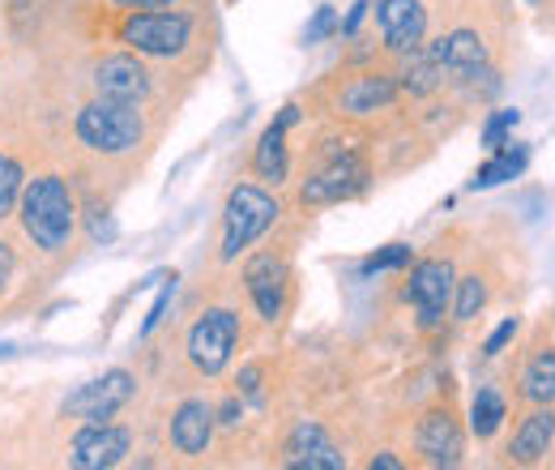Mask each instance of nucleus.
<instances>
[{"instance_id": "39448f33", "label": "nucleus", "mask_w": 555, "mask_h": 470, "mask_svg": "<svg viewBox=\"0 0 555 470\" xmlns=\"http://www.w3.org/2000/svg\"><path fill=\"white\" fill-rule=\"evenodd\" d=\"M235 342H240V317L231 308H209L206 317H197V326L189 330V359H193L197 372L218 377L231 364Z\"/></svg>"}, {"instance_id": "aec40b11", "label": "nucleus", "mask_w": 555, "mask_h": 470, "mask_svg": "<svg viewBox=\"0 0 555 470\" xmlns=\"http://www.w3.org/2000/svg\"><path fill=\"white\" fill-rule=\"evenodd\" d=\"M521 398L534 406L555 403V346H539L521 368Z\"/></svg>"}, {"instance_id": "c9c22d12", "label": "nucleus", "mask_w": 555, "mask_h": 470, "mask_svg": "<svg viewBox=\"0 0 555 470\" xmlns=\"http://www.w3.org/2000/svg\"><path fill=\"white\" fill-rule=\"evenodd\" d=\"M120 9H167V4H176V0H116Z\"/></svg>"}, {"instance_id": "c85d7f7f", "label": "nucleus", "mask_w": 555, "mask_h": 470, "mask_svg": "<svg viewBox=\"0 0 555 470\" xmlns=\"http://www.w3.org/2000/svg\"><path fill=\"white\" fill-rule=\"evenodd\" d=\"M334 30H338V13H334L330 4H321V9H317V17H312V22H308V30H304V43H321V39H325V35H334Z\"/></svg>"}, {"instance_id": "f03ea898", "label": "nucleus", "mask_w": 555, "mask_h": 470, "mask_svg": "<svg viewBox=\"0 0 555 470\" xmlns=\"http://www.w3.org/2000/svg\"><path fill=\"white\" fill-rule=\"evenodd\" d=\"M77 137L94 154H129L145 137V120H141L138 103L94 99V103H86L77 112Z\"/></svg>"}, {"instance_id": "e433bc0d", "label": "nucleus", "mask_w": 555, "mask_h": 470, "mask_svg": "<svg viewBox=\"0 0 555 470\" xmlns=\"http://www.w3.org/2000/svg\"><path fill=\"white\" fill-rule=\"evenodd\" d=\"M372 470H402V462H398L393 454H376V458H372Z\"/></svg>"}, {"instance_id": "f3484780", "label": "nucleus", "mask_w": 555, "mask_h": 470, "mask_svg": "<svg viewBox=\"0 0 555 470\" xmlns=\"http://www.w3.org/2000/svg\"><path fill=\"white\" fill-rule=\"evenodd\" d=\"M431 61H440L444 73L453 77V81H466L475 68L487 65V43L475 35V30H453V35H440L431 48Z\"/></svg>"}, {"instance_id": "ddd939ff", "label": "nucleus", "mask_w": 555, "mask_h": 470, "mask_svg": "<svg viewBox=\"0 0 555 470\" xmlns=\"http://www.w3.org/2000/svg\"><path fill=\"white\" fill-rule=\"evenodd\" d=\"M282 467H291V470H343L347 467V458L334 449V441L325 436V428H321L317 419H304V423L291 432V441H286V458H282Z\"/></svg>"}, {"instance_id": "393cba45", "label": "nucleus", "mask_w": 555, "mask_h": 470, "mask_svg": "<svg viewBox=\"0 0 555 470\" xmlns=\"http://www.w3.org/2000/svg\"><path fill=\"white\" fill-rule=\"evenodd\" d=\"M26 189V176H22V163L13 154H0V218H9V209L17 205Z\"/></svg>"}, {"instance_id": "f704fd0d", "label": "nucleus", "mask_w": 555, "mask_h": 470, "mask_svg": "<svg viewBox=\"0 0 555 470\" xmlns=\"http://www.w3.org/2000/svg\"><path fill=\"white\" fill-rule=\"evenodd\" d=\"M367 9H372V4H367V0H359V4H354V9H350V17L347 22H338V30H343V35H354V30H359V22H363V13H367Z\"/></svg>"}, {"instance_id": "a211bd4d", "label": "nucleus", "mask_w": 555, "mask_h": 470, "mask_svg": "<svg viewBox=\"0 0 555 470\" xmlns=\"http://www.w3.org/2000/svg\"><path fill=\"white\" fill-rule=\"evenodd\" d=\"M295 120H299V107L291 103V107H282V116H278L274 125L261 134V141H257L253 172H257L261 180H270V185H282L286 172H291V158H286V129H291Z\"/></svg>"}, {"instance_id": "dca6fc26", "label": "nucleus", "mask_w": 555, "mask_h": 470, "mask_svg": "<svg viewBox=\"0 0 555 470\" xmlns=\"http://www.w3.org/2000/svg\"><path fill=\"white\" fill-rule=\"evenodd\" d=\"M209 436H214V406L206 398L180 403V410L171 415V445L184 458H202L209 449Z\"/></svg>"}, {"instance_id": "f8f14e48", "label": "nucleus", "mask_w": 555, "mask_h": 470, "mask_svg": "<svg viewBox=\"0 0 555 470\" xmlns=\"http://www.w3.org/2000/svg\"><path fill=\"white\" fill-rule=\"evenodd\" d=\"M94 94L99 99H120V103H141L150 94V73L138 56H103L94 65Z\"/></svg>"}, {"instance_id": "c756f323", "label": "nucleus", "mask_w": 555, "mask_h": 470, "mask_svg": "<svg viewBox=\"0 0 555 470\" xmlns=\"http://www.w3.org/2000/svg\"><path fill=\"white\" fill-rule=\"evenodd\" d=\"M240 394L253 406H266V394H261V364H248V368L240 372Z\"/></svg>"}, {"instance_id": "0eeeda50", "label": "nucleus", "mask_w": 555, "mask_h": 470, "mask_svg": "<svg viewBox=\"0 0 555 470\" xmlns=\"http://www.w3.org/2000/svg\"><path fill=\"white\" fill-rule=\"evenodd\" d=\"M363 185H367V163H363L359 154H338V158H330L321 172H312V176L304 180L299 202L304 205H338V202L359 198Z\"/></svg>"}, {"instance_id": "2eb2a0df", "label": "nucleus", "mask_w": 555, "mask_h": 470, "mask_svg": "<svg viewBox=\"0 0 555 470\" xmlns=\"http://www.w3.org/2000/svg\"><path fill=\"white\" fill-rule=\"evenodd\" d=\"M552 441H555V410L552 406H539L521 419V428L513 432L508 441V458L517 467H539L547 454H552Z\"/></svg>"}, {"instance_id": "7c9ffc66", "label": "nucleus", "mask_w": 555, "mask_h": 470, "mask_svg": "<svg viewBox=\"0 0 555 470\" xmlns=\"http://www.w3.org/2000/svg\"><path fill=\"white\" fill-rule=\"evenodd\" d=\"M513 338H517V317H504V321L491 330V338L483 342V355H500V351H504Z\"/></svg>"}, {"instance_id": "412c9836", "label": "nucleus", "mask_w": 555, "mask_h": 470, "mask_svg": "<svg viewBox=\"0 0 555 470\" xmlns=\"http://www.w3.org/2000/svg\"><path fill=\"white\" fill-rule=\"evenodd\" d=\"M530 167V150L526 145H500V150H491V158H487L483 167L475 172V180H470V189H495V185H504V180H517L521 172Z\"/></svg>"}, {"instance_id": "f257e3e1", "label": "nucleus", "mask_w": 555, "mask_h": 470, "mask_svg": "<svg viewBox=\"0 0 555 470\" xmlns=\"http://www.w3.org/2000/svg\"><path fill=\"white\" fill-rule=\"evenodd\" d=\"M17 209H22V231L35 240V249H43V253L69 249L73 227H77V205H73L69 185L61 176H35L22 189Z\"/></svg>"}, {"instance_id": "473e14b6", "label": "nucleus", "mask_w": 555, "mask_h": 470, "mask_svg": "<svg viewBox=\"0 0 555 470\" xmlns=\"http://www.w3.org/2000/svg\"><path fill=\"white\" fill-rule=\"evenodd\" d=\"M13 266H17V262H13V249L0 240V295H4V287H9V278H13Z\"/></svg>"}, {"instance_id": "1a4fd4ad", "label": "nucleus", "mask_w": 555, "mask_h": 470, "mask_svg": "<svg viewBox=\"0 0 555 470\" xmlns=\"http://www.w3.org/2000/svg\"><path fill=\"white\" fill-rule=\"evenodd\" d=\"M133 436L129 428L116 423H81L77 436L69 441V462L77 470H112L125 462Z\"/></svg>"}, {"instance_id": "a878e982", "label": "nucleus", "mask_w": 555, "mask_h": 470, "mask_svg": "<svg viewBox=\"0 0 555 470\" xmlns=\"http://www.w3.org/2000/svg\"><path fill=\"white\" fill-rule=\"evenodd\" d=\"M411 266V249L406 244H385V249H376L367 262H363V274H380V269H402Z\"/></svg>"}, {"instance_id": "9d476101", "label": "nucleus", "mask_w": 555, "mask_h": 470, "mask_svg": "<svg viewBox=\"0 0 555 470\" xmlns=\"http://www.w3.org/2000/svg\"><path fill=\"white\" fill-rule=\"evenodd\" d=\"M244 282H248V295L261 313V321H278L282 308H286V287H291V269L278 253H257L248 266H244Z\"/></svg>"}, {"instance_id": "4468645a", "label": "nucleus", "mask_w": 555, "mask_h": 470, "mask_svg": "<svg viewBox=\"0 0 555 470\" xmlns=\"http://www.w3.org/2000/svg\"><path fill=\"white\" fill-rule=\"evenodd\" d=\"M415 445L423 454V462L431 467H457L462 458V428L449 410H427L418 419V432H415Z\"/></svg>"}, {"instance_id": "bb28decb", "label": "nucleus", "mask_w": 555, "mask_h": 470, "mask_svg": "<svg viewBox=\"0 0 555 470\" xmlns=\"http://www.w3.org/2000/svg\"><path fill=\"white\" fill-rule=\"evenodd\" d=\"M171 295H176V274L171 278H163V291H158V300H154V308H150V317L141 321V338H150L158 326H163V317H167V308H171Z\"/></svg>"}, {"instance_id": "6e6552de", "label": "nucleus", "mask_w": 555, "mask_h": 470, "mask_svg": "<svg viewBox=\"0 0 555 470\" xmlns=\"http://www.w3.org/2000/svg\"><path fill=\"white\" fill-rule=\"evenodd\" d=\"M453 282H457V274H453L449 262H418V266L411 269L406 300L415 304L418 330H423V334L440 330L444 308H449V300H453Z\"/></svg>"}, {"instance_id": "72a5a7b5", "label": "nucleus", "mask_w": 555, "mask_h": 470, "mask_svg": "<svg viewBox=\"0 0 555 470\" xmlns=\"http://www.w3.org/2000/svg\"><path fill=\"white\" fill-rule=\"evenodd\" d=\"M240 415H244L240 398H227V403H222V410H218V423H222V428H235V423H240Z\"/></svg>"}, {"instance_id": "9b49d317", "label": "nucleus", "mask_w": 555, "mask_h": 470, "mask_svg": "<svg viewBox=\"0 0 555 470\" xmlns=\"http://www.w3.org/2000/svg\"><path fill=\"white\" fill-rule=\"evenodd\" d=\"M380 39L393 52H415L427 39V9L423 0H376Z\"/></svg>"}, {"instance_id": "cd10ccee", "label": "nucleus", "mask_w": 555, "mask_h": 470, "mask_svg": "<svg viewBox=\"0 0 555 470\" xmlns=\"http://www.w3.org/2000/svg\"><path fill=\"white\" fill-rule=\"evenodd\" d=\"M513 125H517V112H495V116L483 125V145H487V150L508 145V129H513Z\"/></svg>"}, {"instance_id": "4c0bfd02", "label": "nucleus", "mask_w": 555, "mask_h": 470, "mask_svg": "<svg viewBox=\"0 0 555 470\" xmlns=\"http://www.w3.org/2000/svg\"><path fill=\"white\" fill-rule=\"evenodd\" d=\"M9 4H13V9H22V4H30V0H9Z\"/></svg>"}, {"instance_id": "6ab92c4d", "label": "nucleus", "mask_w": 555, "mask_h": 470, "mask_svg": "<svg viewBox=\"0 0 555 470\" xmlns=\"http://www.w3.org/2000/svg\"><path fill=\"white\" fill-rule=\"evenodd\" d=\"M393 99H398V81L389 73H363L343 90V112L347 116H372V112H385Z\"/></svg>"}, {"instance_id": "2f4dec72", "label": "nucleus", "mask_w": 555, "mask_h": 470, "mask_svg": "<svg viewBox=\"0 0 555 470\" xmlns=\"http://www.w3.org/2000/svg\"><path fill=\"white\" fill-rule=\"evenodd\" d=\"M90 236H94L99 244H107V240H116V223H112L107 214L94 209V214H90Z\"/></svg>"}, {"instance_id": "58836bf2", "label": "nucleus", "mask_w": 555, "mask_h": 470, "mask_svg": "<svg viewBox=\"0 0 555 470\" xmlns=\"http://www.w3.org/2000/svg\"><path fill=\"white\" fill-rule=\"evenodd\" d=\"M526 4H543V0H526Z\"/></svg>"}, {"instance_id": "4be33fe9", "label": "nucleus", "mask_w": 555, "mask_h": 470, "mask_svg": "<svg viewBox=\"0 0 555 470\" xmlns=\"http://www.w3.org/2000/svg\"><path fill=\"white\" fill-rule=\"evenodd\" d=\"M411 56V65H406V73H402V86L415 94V99H423V94H436L440 86H444V65L440 61H431V52H423V48H415V52H406Z\"/></svg>"}, {"instance_id": "7ed1b4c3", "label": "nucleus", "mask_w": 555, "mask_h": 470, "mask_svg": "<svg viewBox=\"0 0 555 470\" xmlns=\"http://www.w3.org/2000/svg\"><path fill=\"white\" fill-rule=\"evenodd\" d=\"M274 223H278V202L266 189H257V185H235L231 198H227V209H222V249H218V257H222V262H235V257L248 253Z\"/></svg>"}, {"instance_id": "423d86ee", "label": "nucleus", "mask_w": 555, "mask_h": 470, "mask_svg": "<svg viewBox=\"0 0 555 470\" xmlns=\"http://www.w3.org/2000/svg\"><path fill=\"white\" fill-rule=\"evenodd\" d=\"M138 394V385H133V372H125V368H112V372H103L99 381H90V385H81V390H73L69 398H65V415L73 419H86V423H107L120 406H129V398Z\"/></svg>"}, {"instance_id": "20e7f679", "label": "nucleus", "mask_w": 555, "mask_h": 470, "mask_svg": "<svg viewBox=\"0 0 555 470\" xmlns=\"http://www.w3.org/2000/svg\"><path fill=\"white\" fill-rule=\"evenodd\" d=\"M120 39L141 56H180L193 39V22L167 9H133L129 22L120 26Z\"/></svg>"}, {"instance_id": "b1692460", "label": "nucleus", "mask_w": 555, "mask_h": 470, "mask_svg": "<svg viewBox=\"0 0 555 470\" xmlns=\"http://www.w3.org/2000/svg\"><path fill=\"white\" fill-rule=\"evenodd\" d=\"M453 291H457V300H453V317H457V321H475V317H479V308L487 304L483 278H479V274L457 278V282H453Z\"/></svg>"}, {"instance_id": "5701e85b", "label": "nucleus", "mask_w": 555, "mask_h": 470, "mask_svg": "<svg viewBox=\"0 0 555 470\" xmlns=\"http://www.w3.org/2000/svg\"><path fill=\"white\" fill-rule=\"evenodd\" d=\"M504 415H508L504 394H500L495 385H483V390L475 394V406H470V432H475L479 441L495 436V432H500V423H504Z\"/></svg>"}]
</instances>
